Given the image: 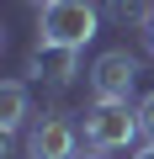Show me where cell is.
I'll return each mask as SVG.
<instances>
[{
  "instance_id": "6da1fadb",
  "label": "cell",
  "mask_w": 154,
  "mask_h": 159,
  "mask_svg": "<svg viewBox=\"0 0 154 159\" xmlns=\"http://www.w3.org/2000/svg\"><path fill=\"white\" fill-rule=\"evenodd\" d=\"M101 32V6L96 0H53L37 11V43L48 48H80Z\"/></svg>"
},
{
  "instance_id": "7a4b0ae2",
  "label": "cell",
  "mask_w": 154,
  "mask_h": 159,
  "mask_svg": "<svg viewBox=\"0 0 154 159\" xmlns=\"http://www.w3.org/2000/svg\"><path fill=\"white\" fill-rule=\"evenodd\" d=\"M138 106H122V101H91L85 106V143L96 154H117L138 138Z\"/></svg>"
},
{
  "instance_id": "3957f363",
  "label": "cell",
  "mask_w": 154,
  "mask_h": 159,
  "mask_svg": "<svg viewBox=\"0 0 154 159\" xmlns=\"http://www.w3.org/2000/svg\"><path fill=\"white\" fill-rule=\"evenodd\" d=\"M138 74H143V64H138V53H128V48H106L96 64H91V101H122L128 106V96L138 90Z\"/></svg>"
},
{
  "instance_id": "277c9868",
  "label": "cell",
  "mask_w": 154,
  "mask_h": 159,
  "mask_svg": "<svg viewBox=\"0 0 154 159\" xmlns=\"http://www.w3.org/2000/svg\"><path fill=\"white\" fill-rule=\"evenodd\" d=\"M27 159H80V127L64 111H43L27 127Z\"/></svg>"
},
{
  "instance_id": "5b68a950",
  "label": "cell",
  "mask_w": 154,
  "mask_h": 159,
  "mask_svg": "<svg viewBox=\"0 0 154 159\" xmlns=\"http://www.w3.org/2000/svg\"><path fill=\"white\" fill-rule=\"evenodd\" d=\"M74 74H80V48H48V43H37L27 53V80H37V85H69Z\"/></svg>"
},
{
  "instance_id": "8992f818",
  "label": "cell",
  "mask_w": 154,
  "mask_h": 159,
  "mask_svg": "<svg viewBox=\"0 0 154 159\" xmlns=\"http://www.w3.org/2000/svg\"><path fill=\"white\" fill-rule=\"evenodd\" d=\"M106 21H117L122 32H149L154 0H106Z\"/></svg>"
},
{
  "instance_id": "52a82bcc",
  "label": "cell",
  "mask_w": 154,
  "mask_h": 159,
  "mask_svg": "<svg viewBox=\"0 0 154 159\" xmlns=\"http://www.w3.org/2000/svg\"><path fill=\"white\" fill-rule=\"evenodd\" d=\"M21 122H27V85L21 80H6V85H0V127L16 133Z\"/></svg>"
},
{
  "instance_id": "ba28073f",
  "label": "cell",
  "mask_w": 154,
  "mask_h": 159,
  "mask_svg": "<svg viewBox=\"0 0 154 159\" xmlns=\"http://www.w3.org/2000/svg\"><path fill=\"white\" fill-rule=\"evenodd\" d=\"M138 127H143V138L154 143V90H149V96L138 101Z\"/></svg>"
},
{
  "instance_id": "9c48e42d",
  "label": "cell",
  "mask_w": 154,
  "mask_h": 159,
  "mask_svg": "<svg viewBox=\"0 0 154 159\" xmlns=\"http://www.w3.org/2000/svg\"><path fill=\"white\" fill-rule=\"evenodd\" d=\"M133 159H154V143H143V148H138V154H133Z\"/></svg>"
},
{
  "instance_id": "30bf717a",
  "label": "cell",
  "mask_w": 154,
  "mask_h": 159,
  "mask_svg": "<svg viewBox=\"0 0 154 159\" xmlns=\"http://www.w3.org/2000/svg\"><path fill=\"white\" fill-rule=\"evenodd\" d=\"M27 6H37V11H43V6H53V0H27Z\"/></svg>"
},
{
  "instance_id": "8fae6325",
  "label": "cell",
  "mask_w": 154,
  "mask_h": 159,
  "mask_svg": "<svg viewBox=\"0 0 154 159\" xmlns=\"http://www.w3.org/2000/svg\"><path fill=\"white\" fill-rule=\"evenodd\" d=\"M143 37H149V48H154V21H149V32H143Z\"/></svg>"
},
{
  "instance_id": "7c38bea8",
  "label": "cell",
  "mask_w": 154,
  "mask_h": 159,
  "mask_svg": "<svg viewBox=\"0 0 154 159\" xmlns=\"http://www.w3.org/2000/svg\"><path fill=\"white\" fill-rule=\"evenodd\" d=\"M80 159H106V154H96V148H91V154H80Z\"/></svg>"
}]
</instances>
